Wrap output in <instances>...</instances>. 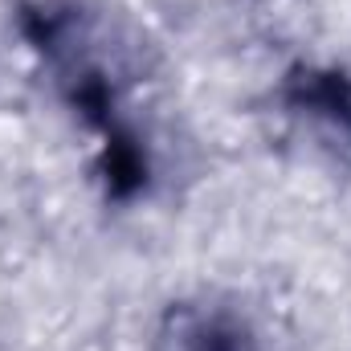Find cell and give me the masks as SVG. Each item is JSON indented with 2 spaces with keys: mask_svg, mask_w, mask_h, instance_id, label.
<instances>
[{
  "mask_svg": "<svg viewBox=\"0 0 351 351\" xmlns=\"http://www.w3.org/2000/svg\"><path fill=\"white\" fill-rule=\"evenodd\" d=\"M156 351H262V339L241 311L200 298L164 311Z\"/></svg>",
  "mask_w": 351,
  "mask_h": 351,
  "instance_id": "cell-1",
  "label": "cell"
},
{
  "mask_svg": "<svg viewBox=\"0 0 351 351\" xmlns=\"http://www.w3.org/2000/svg\"><path fill=\"white\" fill-rule=\"evenodd\" d=\"M286 98L294 110H311V114H327L335 123H351V82L343 74L298 70V74H290Z\"/></svg>",
  "mask_w": 351,
  "mask_h": 351,
  "instance_id": "cell-2",
  "label": "cell"
}]
</instances>
